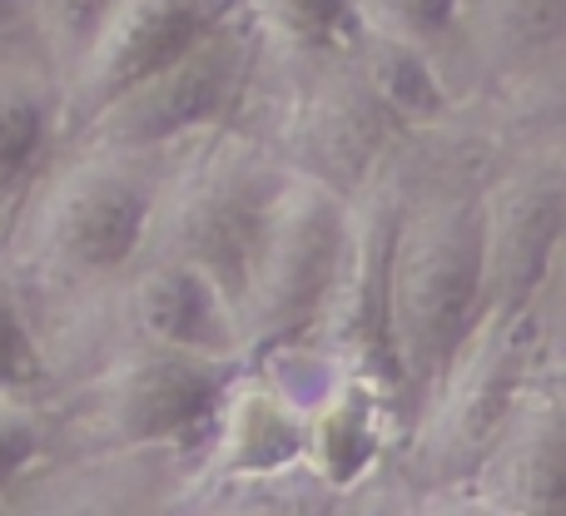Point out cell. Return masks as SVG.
I'll return each instance as SVG.
<instances>
[{"label":"cell","mask_w":566,"mask_h":516,"mask_svg":"<svg viewBox=\"0 0 566 516\" xmlns=\"http://www.w3.org/2000/svg\"><path fill=\"white\" fill-rule=\"evenodd\" d=\"M259 45L254 25L244 15H224L209 35H199L185 55L159 65L119 99H109L75 139L80 149H115V155H175L179 145L234 125L239 105L259 80Z\"/></svg>","instance_id":"5"},{"label":"cell","mask_w":566,"mask_h":516,"mask_svg":"<svg viewBox=\"0 0 566 516\" xmlns=\"http://www.w3.org/2000/svg\"><path fill=\"white\" fill-rule=\"evenodd\" d=\"M532 328L537 318H478L468 333L418 412L412 477H422V492L462 487L482 467L532 382Z\"/></svg>","instance_id":"8"},{"label":"cell","mask_w":566,"mask_h":516,"mask_svg":"<svg viewBox=\"0 0 566 516\" xmlns=\"http://www.w3.org/2000/svg\"><path fill=\"white\" fill-rule=\"evenodd\" d=\"M234 10L239 0H115L95 45L60 85L55 139L60 145L75 139L109 99H119L129 85L185 55L199 35H209Z\"/></svg>","instance_id":"11"},{"label":"cell","mask_w":566,"mask_h":516,"mask_svg":"<svg viewBox=\"0 0 566 516\" xmlns=\"http://www.w3.org/2000/svg\"><path fill=\"white\" fill-rule=\"evenodd\" d=\"M264 55H338L363 35L353 0H239Z\"/></svg>","instance_id":"19"},{"label":"cell","mask_w":566,"mask_h":516,"mask_svg":"<svg viewBox=\"0 0 566 516\" xmlns=\"http://www.w3.org/2000/svg\"><path fill=\"white\" fill-rule=\"evenodd\" d=\"M70 159L35 189L20 224L15 263L45 288L125 283L145 254L149 209L169 155H115L65 145Z\"/></svg>","instance_id":"2"},{"label":"cell","mask_w":566,"mask_h":516,"mask_svg":"<svg viewBox=\"0 0 566 516\" xmlns=\"http://www.w3.org/2000/svg\"><path fill=\"white\" fill-rule=\"evenodd\" d=\"M482 185L408 189L388 254V352L398 402L422 412L482 318Z\"/></svg>","instance_id":"1"},{"label":"cell","mask_w":566,"mask_h":516,"mask_svg":"<svg viewBox=\"0 0 566 516\" xmlns=\"http://www.w3.org/2000/svg\"><path fill=\"white\" fill-rule=\"evenodd\" d=\"M468 487L507 516H566V392L527 382Z\"/></svg>","instance_id":"14"},{"label":"cell","mask_w":566,"mask_h":516,"mask_svg":"<svg viewBox=\"0 0 566 516\" xmlns=\"http://www.w3.org/2000/svg\"><path fill=\"white\" fill-rule=\"evenodd\" d=\"M343 239L348 199L318 179L283 175L249 259V278L239 288V333L249 362L308 338L338 278Z\"/></svg>","instance_id":"6"},{"label":"cell","mask_w":566,"mask_h":516,"mask_svg":"<svg viewBox=\"0 0 566 516\" xmlns=\"http://www.w3.org/2000/svg\"><path fill=\"white\" fill-rule=\"evenodd\" d=\"M353 60H358L368 89L378 95V105L388 109V119L398 125V135H428V129L448 125L452 109H458L448 75H442V60L432 50L412 45V40L363 30Z\"/></svg>","instance_id":"17"},{"label":"cell","mask_w":566,"mask_h":516,"mask_svg":"<svg viewBox=\"0 0 566 516\" xmlns=\"http://www.w3.org/2000/svg\"><path fill=\"white\" fill-rule=\"evenodd\" d=\"M293 467H303V402L264 362H244L219 402L199 477L224 487V482L279 477Z\"/></svg>","instance_id":"13"},{"label":"cell","mask_w":566,"mask_h":516,"mask_svg":"<svg viewBox=\"0 0 566 516\" xmlns=\"http://www.w3.org/2000/svg\"><path fill=\"white\" fill-rule=\"evenodd\" d=\"M244 362L129 338L95 368L75 402V447H179L199 452L214 432L219 402Z\"/></svg>","instance_id":"4"},{"label":"cell","mask_w":566,"mask_h":516,"mask_svg":"<svg viewBox=\"0 0 566 516\" xmlns=\"http://www.w3.org/2000/svg\"><path fill=\"white\" fill-rule=\"evenodd\" d=\"M195 516H373V492L363 487H328L313 472L293 467L279 477L254 482H224V497Z\"/></svg>","instance_id":"20"},{"label":"cell","mask_w":566,"mask_h":516,"mask_svg":"<svg viewBox=\"0 0 566 516\" xmlns=\"http://www.w3.org/2000/svg\"><path fill=\"white\" fill-rule=\"evenodd\" d=\"M358 25L373 35H398L432 50L438 60L452 55V10L458 0H353Z\"/></svg>","instance_id":"23"},{"label":"cell","mask_w":566,"mask_h":516,"mask_svg":"<svg viewBox=\"0 0 566 516\" xmlns=\"http://www.w3.org/2000/svg\"><path fill=\"white\" fill-rule=\"evenodd\" d=\"M398 392L373 372L338 368L303 408V472L348 492L378 472Z\"/></svg>","instance_id":"15"},{"label":"cell","mask_w":566,"mask_h":516,"mask_svg":"<svg viewBox=\"0 0 566 516\" xmlns=\"http://www.w3.org/2000/svg\"><path fill=\"white\" fill-rule=\"evenodd\" d=\"M115 0H25V25L35 40V60L50 70L55 89L70 80V70L85 60L105 25Z\"/></svg>","instance_id":"21"},{"label":"cell","mask_w":566,"mask_h":516,"mask_svg":"<svg viewBox=\"0 0 566 516\" xmlns=\"http://www.w3.org/2000/svg\"><path fill=\"white\" fill-rule=\"evenodd\" d=\"M199 482V452L75 447L25 472L0 516H195Z\"/></svg>","instance_id":"9"},{"label":"cell","mask_w":566,"mask_h":516,"mask_svg":"<svg viewBox=\"0 0 566 516\" xmlns=\"http://www.w3.org/2000/svg\"><path fill=\"white\" fill-rule=\"evenodd\" d=\"M60 89L35 55L0 50V194L35 169L40 149L55 139Z\"/></svg>","instance_id":"18"},{"label":"cell","mask_w":566,"mask_h":516,"mask_svg":"<svg viewBox=\"0 0 566 516\" xmlns=\"http://www.w3.org/2000/svg\"><path fill=\"white\" fill-rule=\"evenodd\" d=\"M283 175L289 169L274 159V149L234 125L179 145L159 175L139 259L195 263L239 308V288L249 278V259Z\"/></svg>","instance_id":"3"},{"label":"cell","mask_w":566,"mask_h":516,"mask_svg":"<svg viewBox=\"0 0 566 516\" xmlns=\"http://www.w3.org/2000/svg\"><path fill=\"white\" fill-rule=\"evenodd\" d=\"M15 30H30L25 25V0H0V35H15Z\"/></svg>","instance_id":"26"},{"label":"cell","mask_w":566,"mask_h":516,"mask_svg":"<svg viewBox=\"0 0 566 516\" xmlns=\"http://www.w3.org/2000/svg\"><path fill=\"white\" fill-rule=\"evenodd\" d=\"M50 412L35 392H0V497L50 457Z\"/></svg>","instance_id":"24"},{"label":"cell","mask_w":566,"mask_h":516,"mask_svg":"<svg viewBox=\"0 0 566 516\" xmlns=\"http://www.w3.org/2000/svg\"><path fill=\"white\" fill-rule=\"evenodd\" d=\"M293 65L279 99L274 135L264 139L289 175L318 179L333 194L353 199L392 159L398 125L368 89L353 50L338 55H279Z\"/></svg>","instance_id":"7"},{"label":"cell","mask_w":566,"mask_h":516,"mask_svg":"<svg viewBox=\"0 0 566 516\" xmlns=\"http://www.w3.org/2000/svg\"><path fill=\"white\" fill-rule=\"evenodd\" d=\"M408 516H507V512L462 482V487H428L418 502H412Z\"/></svg>","instance_id":"25"},{"label":"cell","mask_w":566,"mask_h":516,"mask_svg":"<svg viewBox=\"0 0 566 516\" xmlns=\"http://www.w3.org/2000/svg\"><path fill=\"white\" fill-rule=\"evenodd\" d=\"M45 382V348L30 318L15 268L0 263V392H35Z\"/></svg>","instance_id":"22"},{"label":"cell","mask_w":566,"mask_h":516,"mask_svg":"<svg viewBox=\"0 0 566 516\" xmlns=\"http://www.w3.org/2000/svg\"><path fill=\"white\" fill-rule=\"evenodd\" d=\"M125 318L129 338L224 362H249L234 298L185 259H139L125 273Z\"/></svg>","instance_id":"12"},{"label":"cell","mask_w":566,"mask_h":516,"mask_svg":"<svg viewBox=\"0 0 566 516\" xmlns=\"http://www.w3.org/2000/svg\"><path fill=\"white\" fill-rule=\"evenodd\" d=\"M482 194V318H537L566 244V175L517 165L488 179Z\"/></svg>","instance_id":"10"},{"label":"cell","mask_w":566,"mask_h":516,"mask_svg":"<svg viewBox=\"0 0 566 516\" xmlns=\"http://www.w3.org/2000/svg\"><path fill=\"white\" fill-rule=\"evenodd\" d=\"M566 50V0H458L452 55L488 85L527 80Z\"/></svg>","instance_id":"16"}]
</instances>
